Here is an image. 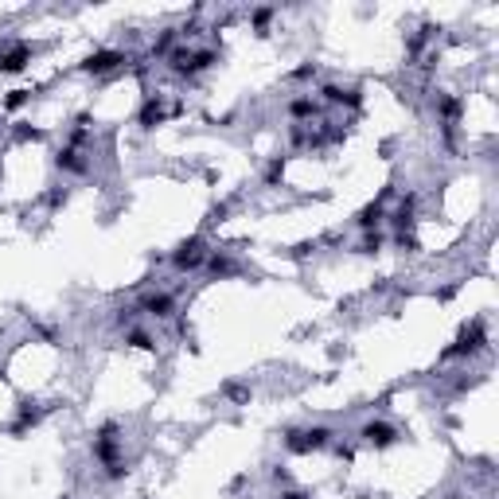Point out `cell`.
Instances as JSON below:
<instances>
[{
    "mask_svg": "<svg viewBox=\"0 0 499 499\" xmlns=\"http://www.w3.org/2000/svg\"><path fill=\"white\" fill-rule=\"evenodd\" d=\"M207 242L203 238H187V242H180L176 246V254H172V265H176L180 274H191V269H199V265L207 262Z\"/></svg>",
    "mask_w": 499,
    "mask_h": 499,
    "instance_id": "obj_1",
    "label": "cell"
},
{
    "mask_svg": "<svg viewBox=\"0 0 499 499\" xmlns=\"http://www.w3.org/2000/svg\"><path fill=\"white\" fill-rule=\"evenodd\" d=\"M125 55L121 51H98V55H90L86 59V70L90 74H109V70H118V67H125Z\"/></svg>",
    "mask_w": 499,
    "mask_h": 499,
    "instance_id": "obj_2",
    "label": "cell"
},
{
    "mask_svg": "<svg viewBox=\"0 0 499 499\" xmlns=\"http://www.w3.org/2000/svg\"><path fill=\"white\" fill-rule=\"evenodd\" d=\"M141 308H145L148 316H157V320H168V316L176 312V301H172V293H148L145 301H141Z\"/></svg>",
    "mask_w": 499,
    "mask_h": 499,
    "instance_id": "obj_3",
    "label": "cell"
},
{
    "mask_svg": "<svg viewBox=\"0 0 499 499\" xmlns=\"http://www.w3.org/2000/svg\"><path fill=\"white\" fill-rule=\"evenodd\" d=\"M31 59V47H24V43H12L8 51H4V55H0V70H24V63Z\"/></svg>",
    "mask_w": 499,
    "mask_h": 499,
    "instance_id": "obj_4",
    "label": "cell"
},
{
    "mask_svg": "<svg viewBox=\"0 0 499 499\" xmlns=\"http://www.w3.org/2000/svg\"><path fill=\"white\" fill-rule=\"evenodd\" d=\"M363 437L371 441V445H390V441L398 437V433H394L390 425H386V421H367V425H363Z\"/></svg>",
    "mask_w": 499,
    "mask_h": 499,
    "instance_id": "obj_5",
    "label": "cell"
},
{
    "mask_svg": "<svg viewBox=\"0 0 499 499\" xmlns=\"http://www.w3.org/2000/svg\"><path fill=\"white\" fill-rule=\"evenodd\" d=\"M324 102H332V106H359V90L355 86H324Z\"/></svg>",
    "mask_w": 499,
    "mask_h": 499,
    "instance_id": "obj_6",
    "label": "cell"
},
{
    "mask_svg": "<svg viewBox=\"0 0 499 499\" xmlns=\"http://www.w3.org/2000/svg\"><path fill=\"white\" fill-rule=\"evenodd\" d=\"M289 113H293V118H312V113H316V98H296V102H289Z\"/></svg>",
    "mask_w": 499,
    "mask_h": 499,
    "instance_id": "obj_7",
    "label": "cell"
},
{
    "mask_svg": "<svg viewBox=\"0 0 499 499\" xmlns=\"http://www.w3.org/2000/svg\"><path fill=\"white\" fill-rule=\"evenodd\" d=\"M379 223H382V207H379V203L367 207V211L359 215V226H363V230H371V226H379Z\"/></svg>",
    "mask_w": 499,
    "mask_h": 499,
    "instance_id": "obj_8",
    "label": "cell"
},
{
    "mask_svg": "<svg viewBox=\"0 0 499 499\" xmlns=\"http://www.w3.org/2000/svg\"><path fill=\"white\" fill-rule=\"evenodd\" d=\"M125 343H129V347H152V335L141 332V328H133V332L125 335Z\"/></svg>",
    "mask_w": 499,
    "mask_h": 499,
    "instance_id": "obj_9",
    "label": "cell"
}]
</instances>
